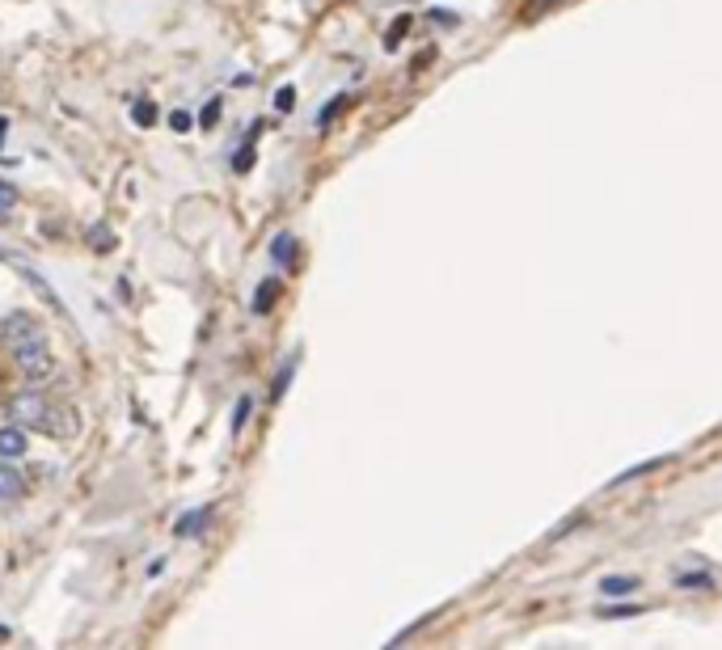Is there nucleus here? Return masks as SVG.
<instances>
[{
	"mask_svg": "<svg viewBox=\"0 0 722 650\" xmlns=\"http://www.w3.org/2000/svg\"><path fill=\"white\" fill-rule=\"evenodd\" d=\"M550 4H562V0H537V4H532V9H537V13H545V9H550Z\"/></svg>",
	"mask_w": 722,
	"mask_h": 650,
	"instance_id": "nucleus-25",
	"label": "nucleus"
},
{
	"mask_svg": "<svg viewBox=\"0 0 722 650\" xmlns=\"http://www.w3.org/2000/svg\"><path fill=\"white\" fill-rule=\"evenodd\" d=\"M291 106H296V89H291V85H284V89L275 94V110H279V115H288Z\"/></svg>",
	"mask_w": 722,
	"mask_h": 650,
	"instance_id": "nucleus-22",
	"label": "nucleus"
},
{
	"mask_svg": "<svg viewBox=\"0 0 722 650\" xmlns=\"http://www.w3.org/2000/svg\"><path fill=\"white\" fill-rule=\"evenodd\" d=\"M9 414H13V423H18V427H34V431L55 435V439H73V435H76L73 409L51 406L39 388L13 393V397H9Z\"/></svg>",
	"mask_w": 722,
	"mask_h": 650,
	"instance_id": "nucleus-1",
	"label": "nucleus"
},
{
	"mask_svg": "<svg viewBox=\"0 0 722 650\" xmlns=\"http://www.w3.org/2000/svg\"><path fill=\"white\" fill-rule=\"evenodd\" d=\"M676 587L680 592H714L719 583H714L710 571H684V575H676Z\"/></svg>",
	"mask_w": 722,
	"mask_h": 650,
	"instance_id": "nucleus-9",
	"label": "nucleus"
},
{
	"mask_svg": "<svg viewBox=\"0 0 722 650\" xmlns=\"http://www.w3.org/2000/svg\"><path fill=\"white\" fill-rule=\"evenodd\" d=\"M0 457L4 460L25 457V427H0Z\"/></svg>",
	"mask_w": 722,
	"mask_h": 650,
	"instance_id": "nucleus-6",
	"label": "nucleus"
},
{
	"mask_svg": "<svg viewBox=\"0 0 722 650\" xmlns=\"http://www.w3.org/2000/svg\"><path fill=\"white\" fill-rule=\"evenodd\" d=\"M296 254H300V245H296L291 233H279V237L270 242V263L275 266H291L296 263Z\"/></svg>",
	"mask_w": 722,
	"mask_h": 650,
	"instance_id": "nucleus-8",
	"label": "nucleus"
},
{
	"mask_svg": "<svg viewBox=\"0 0 722 650\" xmlns=\"http://www.w3.org/2000/svg\"><path fill=\"white\" fill-rule=\"evenodd\" d=\"M410 22H414V18H410V13H402L397 22L389 25V34H385V47H389V51H393V47H402V39H406Z\"/></svg>",
	"mask_w": 722,
	"mask_h": 650,
	"instance_id": "nucleus-15",
	"label": "nucleus"
},
{
	"mask_svg": "<svg viewBox=\"0 0 722 650\" xmlns=\"http://www.w3.org/2000/svg\"><path fill=\"white\" fill-rule=\"evenodd\" d=\"M89 249H97V254H110V249H115V233H110V228H102V224H94V228H89Z\"/></svg>",
	"mask_w": 722,
	"mask_h": 650,
	"instance_id": "nucleus-14",
	"label": "nucleus"
},
{
	"mask_svg": "<svg viewBox=\"0 0 722 650\" xmlns=\"http://www.w3.org/2000/svg\"><path fill=\"white\" fill-rule=\"evenodd\" d=\"M18 207V187L13 182H0V216H9Z\"/></svg>",
	"mask_w": 722,
	"mask_h": 650,
	"instance_id": "nucleus-20",
	"label": "nucleus"
},
{
	"mask_svg": "<svg viewBox=\"0 0 722 650\" xmlns=\"http://www.w3.org/2000/svg\"><path fill=\"white\" fill-rule=\"evenodd\" d=\"M638 612H643L638 604H617V608H613V604H604L596 617H604V621H622V617H638Z\"/></svg>",
	"mask_w": 722,
	"mask_h": 650,
	"instance_id": "nucleus-16",
	"label": "nucleus"
},
{
	"mask_svg": "<svg viewBox=\"0 0 722 650\" xmlns=\"http://www.w3.org/2000/svg\"><path fill=\"white\" fill-rule=\"evenodd\" d=\"M279 291H284V284H279L275 275H270V279H263V284H258V291H254V313H258V317L270 313V309H275V300H279Z\"/></svg>",
	"mask_w": 722,
	"mask_h": 650,
	"instance_id": "nucleus-7",
	"label": "nucleus"
},
{
	"mask_svg": "<svg viewBox=\"0 0 722 650\" xmlns=\"http://www.w3.org/2000/svg\"><path fill=\"white\" fill-rule=\"evenodd\" d=\"M249 406H254L249 397H241V402H237V409H233V431H241V427H245V418H249Z\"/></svg>",
	"mask_w": 722,
	"mask_h": 650,
	"instance_id": "nucleus-23",
	"label": "nucleus"
},
{
	"mask_svg": "<svg viewBox=\"0 0 722 650\" xmlns=\"http://www.w3.org/2000/svg\"><path fill=\"white\" fill-rule=\"evenodd\" d=\"M208 520H212V507H203V511H187V520L173 524V536H191V532H199Z\"/></svg>",
	"mask_w": 722,
	"mask_h": 650,
	"instance_id": "nucleus-11",
	"label": "nucleus"
},
{
	"mask_svg": "<svg viewBox=\"0 0 722 650\" xmlns=\"http://www.w3.org/2000/svg\"><path fill=\"white\" fill-rule=\"evenodd\" d=\"M233 169H237V173H249V169H254V136H249V140L241 145L237 157H233Z\"/></svg>",
	"mask_w": 722,
	"mask_h": 650,
	"instance_id": "nucleus-18",
	"label": "nucleus"
},
{
	"mask_svg": "<svg viewBox=\"0 0 722 650\" xmlns=\"http://www.w3.org/2000/svg\"><path fill=\"white\" fill-rule=\"evenodd\" d=\"M25 284H30V288H34V291H39V296L47 300V305H51V309H55V313H60V317H68V309L60 305V296L51 291V284H47V279H43V275H39V270H25Z\"/></svg>",
	"mask_w": 722,
	"mask_h": 650,
	"instance_id": "nucleus-10",
	"label": "nucleus"
},
{
	"mask_svg": "<svg viewBox=\"0 0 722 650\" xmlns=\"http://www.w3.org/2000/svg\"><path fill=\"white\" fill-rule=\"evenodd\" d=\"M643 587V578L638 575H608L601 578V596L604 600H626V596H634Z\"/></svg>",
	"mask_w": 722,
	"mask_h": 650,
	"instance_id": "nucleus-5",
	"label": "nucleus"
},
{
	"mask_svg": "<svg viewBox=\"0 0 722 650\" xmlns=\"http://www.w3.org/2000/svg\"><path fill=\"white\" fill-rule=\"evenodd\" d=\"M291 372H296V355H291V360L284 363V367H279V376H275V388H270V397H275V402H279V397H284V388H288Z\"/></svg>",
	"mask_w": 722,
	"mask_h": 650,
	"instance_id": "nucleus-19",
	"label": "nucleus"
},
{
	"mask_svg": "<svg viewBox=\"0 0 722 650\" xmlns=\"http://www.w3.org/2000/svg\"><path fill=\"white\" fill-rule=\"evenodd\" d=\"M43 334V326H39V317L34 313H9L4 321H0V342L13 351V347H22V342H30V338Z\"/></svg>",
	"mask_w": 722,
	"mask_h": 650,
	"instance_id": "nucleus-3",
	"label": "nucleus"
},
{
	"mask_svg": "<svg viewBox=\"0 0 722 650\" xmlns=\"http://www.w3.org/2000/svg\"><path fill=\"white\" fill-rule=\"evenodd\" d=\"M216 122H220V97H212V102L199 110V127L208 131V127H216Z\"/></svg>",
	"mask_w": 722,
	"mask_h": 650,
	"instance_id": "nucleus-21",
	"label": "nucleus"
},
{
	"mask_svg": "<svg viewBox=\"0 0 722 650\" xmlns=\"http://www.w3.org/2000/svg\"><path fill=\"white\" fill-rule=\"evenodd\" d=\"M169 127H173V131H191L194 119L187 115V110H173V115H169Z\"/></svg>",
	"mask_w": 722,
	"mask_h": 650,
	"instance_id": "nucleus-24",
	"label": "nucleus"
},
{
	"mask_svg": "<svg viewBox=\"0 0 722 650\" xmlns=\"http://www.w3.org/2000/svg\"><path fill=\"white\" fill-rule=\"evenodd\" d=\"M13 363H18V372H22L25 381H47L51 372H55V355H51L47 338H30V342H22V347H13Z\"/></svg>",
	"mask_w": 722,
	"mask_h": 650,
	"instance_id": "nucleus-2",
	"label": "nucleus"
},
{
	"mask_svg": "<svg viewBox=\"0 0 722 650\" xmlns=\"http://www.w3.org/2000/svg\"><path fill=\"white\" fill-rule=\"evenodd\" d=\"M131 119L140 122V127H152V122H157V106H152V102H145V97H140V102H136V106H131Z\"/></svg>",
	"mask_w": 722,
	"mask_h": 650,
	"instance_id": "nucleus-17",
	"label": "nucleus"
},
{
	"mask_svg": "<svg viewBox=\"0 0 722 650\" xmlns=\"http://www.w3.org/2000/svg\"><path fill=\"white\" fill-rule=\"evenodd\" d=\"M25 494V478L9 465V460L0 457V503H18Z\"/></svg>",
	"mask_w": 722,
	"mask_h": 650,
	"instance_id": "nucleus-4",
	"label": "nucleus"
},
{
	"mask_svg": "<svg viewBox=\"0 0 722 650\" xmlns=\"http://www.w3.org/2000/svg\"><path fill=\"white\" fill-rule=\"evenodd\" d=\"M347 106H351V97H347V94L330 97V102H326V110H321V115H317V127H330V122H335L338 115H342V110H347Z\"/></svg>",
	"mask_w": 722,
	"mask_h": 650,
	"instance_id": "nucleus-13",
	"label": "nucleus"
},
{
	"mask_svg": "<svg viewBox=\"0 0 722 650\" xmlns=\"http://www.w3.org/2000/svg\"><path fill=\"white\" fill-rule=\"evenodd\" d=\"M0 642H9V626H0Z\"/></svg>",
	"mask_w": 722,
	"mask_h": 650,
	"instance_id": "nucleus-26",
	"label": "nucleus"
},
{
	"mask_svg": "<svg viewBox=\"0 0 722 650\" xmlns=\"http://www.w3.org/2000/svg\"><path fill=\"white\" fill-rule=\"evenodd\" d=\"M668 460H672V457L643 460V465H634V469H626V473H622V478H617V482H613V486H626V482H634V478H647V473H659V469H663Z\"/></svg>",
	"mask_w": 722,
	"mask_h": 650,
	"instance_id": "nucleus-12",
	"label": "nucleus"
}]
</instances>
